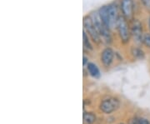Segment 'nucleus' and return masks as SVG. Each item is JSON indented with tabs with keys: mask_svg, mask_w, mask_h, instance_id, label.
Masks as SVG:
<instances>
[{
	"mask_svg": "<svg viewBox=\"0 0 150 124\" xmlns=\"http://www.w3.org/2000/svg\"><path fill=\"white\" fill-rule=\"evenodd\" d=\"M120 107H121V101L118 97L108 96L99 102L98 109L101 113L110 115L117 112Z\"/></svg>",
	"mask_w": 150,
	"mask_h": 124,
	"instance_id": "obj_1",
	"label": "nucleus"
},
{
	"mask_svg": "<svg viewBox=\"0 0 150 124\" xmlns=\"http://www.w3.org/2000/svg\"><path fill=\"white\" fill-rule=\"evenodd\" d=\"M92 21L93 25L95 26L98 32L99 33L100 37H102L107 43H110L111 42V34L109 32V28L103 23L102 21L101 18L99 16L98 13H93L91 16Z\"/></svg>",
	"mask_w": 150,
	"mask_h": 124,
	"instance_id": "obj_2",
	"label": "nucleus"
},
{
	"mask_svg": "<svg viewBox=\"0 0 150 124\" xmlns=\"http://www.w3.org/2000/svg\"><path fill=\"white\" fill-rule=\"evenodd\" d=\"M117 29L118 32V36L121 39L122 43H129L131 38V31H130V25L128 23V20L123 16L119 17Z\"/></svg>",
	"mask_w": 150,
	"mask_h": 124,
	"instance_id": "obj_3",
	"label": "nucleus"
},
{
	"mask_svg": "<svg viewBox=\"0 0 150 124\" xmlns=\"http://www.w3.org/2000/svg\"><path fill=\"white\" fill-rule=\"evenodd\" d=\"M83 27L84 31L88 33L90 38L95 43H99L101 41V37L98 32L95 26L93 25L90 16H86L83 18Z\"/></svg>",
	"mask_w": 150,
	"mask_h": 124,
	"instance_id": "obj_4",
	"label": "nucleus"
},
{
	"mask_svg": "<svg viewBox=\"0 0 150 124\" xmlns=\"http://www.w3.org/2000/svg\"><path fill=\"white\" fill-rule=\"evenodd\" d=\"M130 31L134 41L138 43H142V38L144 33L143 32V24L139 19L134 18L130 21Z\"/></svg>",
	"mask_w": 150,
	"mask_h": 124,
	"instance_id": "obj_5",
	"label": "nucleus"
},
{
	"mask_svg": "<svg viewBox=\"0 0 150 124\" xmlns=\"http://www.w3.org/2000/svg\"><path fill=\"white\" fill-rule=\"evenodd\" d=\"M123 16L128 20L131 21L134 19V0H121L120 4Z\"/></svg>",
	"mask_w": 150,
	"mask_h": 124,
	"instance_id": "obj_6",
	"label": "nucleus"
},
{
	"mask_svg": "<svg viewBox=\"0 0 150 124\" xmlns=\"http://www.w3.org/2000/svg\"><path fill=\"white\" fill-rule=\"evenodd\" d=\"M118 7L115 4L108 5V27L113 28L117 26L119 19Z\"/></svg>",
	"mask_w": 150,
	"mask_h": 124,
	"instance_id": "obj_7",
	"label": "nucleus"
},
{
	"mask_svg": "<svg viewBox=\"0 0 150 124\" xmlns=\"http://www.w3.org/2000/svg\"><path fill=\"white\" fill-rule=\"evenodd\" d=\"M113 57H114V53L112 49L106 48L103 49L101 52V55H100V60H101L103 66L107 68H109L112 63Z\"/></svg>",
	"mask_w": 150,
	"mask_h": 124,
	"instance_id": "obj_8",
	"label": "nucleus"
},
{
	"mask_svg": "<svg viewBox=\"0 0 150 124\" xmlns=\"http://www.w3.org/2000/svg\"><path fill=\"white\" fill-rule=\"evenodd\" d=\"M98 120L96 113L92 111H85L83 114V124H94Z\"/></svg>",
	"mask_w": 150,
	"mask_h": 124,
	"instance_id": "obj_9",
	"label": "nucleus"
},
{
	"mask_svg": "<svg viewBox=\"0 0 150 124\" xmlns=\"http://www.w3.org/2000/svg\"><path fill=\"white\" fill-rule=\"evenodd\" d=\"M87 71L88 73L94 78H98L100 77V70L98 67L93 63H88L87 64Z\"/></svg>",
	"mask_w": 150,
	"mask_h": 124,
	"instance_id": "obj_10",
	"label": "nucleus"
},
{
	"mask_svg": "<svg viewBox=\"0 0 150 124\" xmlns=\"http://www.w3.org/2000/svg\"><path fill=\"white\" fill-rule=\"evenodd\" d=\"M98 13H99V16L101 18L102 21L103 22V23L108 27V6H103L99 9Z\"/></svg>",
	"mask_w": 150,
	"mask_h": 124,
	"instance_id": "obj_11",
	"label": "nucleus"
},
{
	"mask_svg": "<svg viewBox=\"0 0 150 124\" xmlns=\"http://www.w3.org/2000/svg\"><path fill=\"white\" fill-rule=\"evenodd\" d=\"M131 54L135 59L142 60L144 59L145 57L144 52L138 47H133L131 49Z\"/></svg>",
	"mask_w": 150,
	"mask_h": 124,
	"instance_id": "obj_12",
	"label": "nucleus"
},
{
	"mask_svg": "<svg viewBox=\"0 0 150 124\" xmlns=\"http://www.w3.org/2000/svg\"><path fill=\"white\" fill-rule=\"evenodd\" d=\"M83 49H87L88 51V50H92L93 47H92L91 43L89 42V39H88V36L87 35L86 32L83 30Z\"/></svg>",
	"mask_w": 150,
	"mask_h": 124,
	"instance_id": "obj_13",
	"label": "nucleus"
},
{
	"mask_svg": "<svg viewBox=\"0 0 150 124\" xmlns=\"http://www.w3.org/2000/svg\"><path fill=\"white\" fill-rule=\"evenodd\" d=\"M142 43L146 48L150 49V32H147L144 34L143 38H142Z\"/></svg>",
	"mask_w": 150,
	"mask_h": 124,
	"instance_id": "obj_14",
	"label": "nucleus"
},
{
	"mask_svg": "<svg viewBox=\"0 0 150 124\" xmlns=\"http://www.w3.org/2000/svg\"><path fill=\"white\" fill-rule=\"evenodd\" d=\"M139 118L137 116H133L128 120L126 124H139Z\"/></svg>",
	"mask_w": 150,
	"mask_h": 124,
	"instance_id": "obj_15",
	"label": "nucleus"
},
{
	"mask_svg": "<svg viewBox=\"0 0 150 124\" xmlns=\"http://www.w3.org/2000/svg\"><path fill=\"white\" fill-rule=\"evenodd\" d=\"M145 8L150 13V0H140Z\"/></svg>",
	"mask_w": 150,
	"mask_h": 124,
	"instance_id": "obj_16",
	"label": "nucleus"
},
{
	"mask_svg": "<svg viewBox=\"0 0 150 124\" xmlns=\"http://www.w3.org/2000/svg\"><path fill=\"white\" fill-rule=\"evenodd\" d=\"M139 124H150V121L146 118L140 117L139 118Z\"/></svg>",
	"mask_w": 150,
	"mask_h": 124,
	"instance_id": "obj_17",
	"label": "nucleus"
},
{
	"mask_svg": "<svg viewBox=\"0 0 150 124\" xmlns=\"http://www.w3.org/2000/svg\"><path fill=\"white\" fill-rule=\"evenodd\" d=\"M88 63V60L86 58L85 56H83V66H87V64Z\"/></svg>",
	"mask_w": 150,
	"mask_h": 124,
	"instance_id": "obj_18",
	"label": "nucleus"
},
{
	"mask_svg": "<svg viewBox=\"0 0 150 124\" xmlns=\"http://www.w3.org/2000/svg\"><path fill=\"white\" fill-rule=\"evenodd\" d=\"M148 23H149V30H150V16L149 18V22H148Z\"/></svg>",
	"mask_w": 150,
	"mask_h": 124,
	"instance_id": "obj_19",
	"label": "nucleus"
},
{
	"mask_svg": "<svg viewBox=\"0 0 150 124\" xmlns=\"http://www.w3.org/2000/svg\"><path fill=\"white\" fill-rule=\"evenodd\" d=\"M118 124H126V123H118Z\"/></svg>",
	"mask_w": 150,
	"mask_h": 124,
	"instance_id": "obj_20",
	"label": "nucleus"
}]
</instances>
